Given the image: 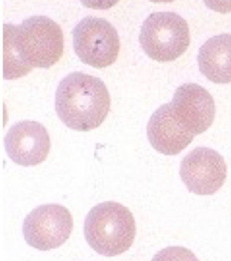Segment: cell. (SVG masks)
I'll return each instance as SVG.
<instances>
[{"label": "cell", "instance_id": "obj_3", "mask_svg": "<svg viewBox=\"0 0 231 261\" xmlns=\"http://www.w3.org/2000/svg\"><path fill=\"white\" fill-rule=\"evenodd\" d=\"M86 241L97 253L115 256L133 246L137 226L129 208L115 201H105L93 207L85 219Z\"/></svg>", "mask_w": 231, "mask_h": 261}, {"label": "cell", "instance_id": "obj_6", "mask_svg": "<svg viewBox=\"0 0 231 261\" xmlns=\"http://www.w3.org/2000/svg\"><path fill=\"white\" fill-rule=\"evenodd\" d=\"M73 219L69 210L58 203L40 205L24 219L22 232L27 243L42 251L55 249L69 240Z\"/></svg>", "mask_w": 231, "mask_h": 261}, {"label": "cell", "instance_id": "obj_1", "mask_svg": "<svg viewBox=\"0 0 231 261\" xmlns=\"http://www.w3.org/2000/svg\"><path fill=\"white\" fill-rule=\"evenodd\" d=\"M63 51L61 26L47 16H31L20 25L4 24V79L23 77L34 68L49 69Z\"/></svg>", "mask_w": 231, "mask_h": 261}, {"label": "cell", "instance_id": "obj_9", "mask_svg": "<svg viewBox=\"0 0 231 261\" xmlns=\"http://www.w3.org/2000/svg\"><path fill=\"white\" fill-rule=\"evenodd\" d=\"M48 133L35 121H22L12 126L5 138L6 153L18 165L37 166L47 159L50 150Z\"/></svg>", "mask_w": 231, "mask_h": 261}, {"label": "cell", "instance_id": "obj_11", "mask_svg": "<svg viewBox=\"0 0 231 261\" xmlns=\"http://www.w3.org/2000/svg\"><path fill=\"white\" fill-rule=\"evenodd\" d=\"M199 71L215 84L231 82V34L212 37L199 49Z\"/></svg>", "mask_w": 231, "mask_h": 261}, {"label": "cell", "instance_id": "obj_7", "mask_svg": "<svg viewBox=\"0 0 231 261\" xmlns=\"http://www.w3.org/2000/svg\"><path fill=\"white\" fill-rule=\"evenodd\" d=\"M180 176L189 192L212 196L224 186L227 166L223 156L215 150L196 147L181 162Z\"/></svg>", "mask_w": 231, "mask_h": 261}, {"label": "cell", "instance_id": "obj_4", "mask_svg": "<svg viewBox=\"0 0 231 261\" xmlns=\"http://www.w3.org/2000/svg\"><path fill=\"white\" fill-rule=\"evenodd\" d=\"M139 41L144 53L152 60L171 62L182 56L189 48V24L175 12H154L142 24Z\"/></svg>", "mask_w": 231, "mask_h": 261}, {"label": "cell", "instance_id": "obj_5", "mask_svg": "<svg viewBox=\"0 0 231 261\" xmlns=\"http://www.w3.org/2000/svg\"><path fill=\"white\" fill-rule=\"evenodd\" d=\"M74 50L80 60L102 69L116 61L120 50L118 33L106 19L89 16L73 31Z\"/></svg>", "mask_w": 231, "mask_h": 261}, {"label": "cell", "instance_id": "obj_8", "mask_svg": "<svg viewBox=\"0 0 231 261\" xmlns=\"http://www.w3.org/2000/svg\"><path fill=\"white\" fill-rule=\"evenodd\" d=\"M170 105L177 120L194 136L205 133L213 124L216 114L213 97L197 84L179 86Z\"/></svg>", "mask_w": 231, "mask_h": 261}, {"label": "cell", "instance_id": "obj_12", "mask_svg": "<svg viewBox=\"0 0 231 261\" xmlns=\"http://www.w3.org/2000/svg\"><path fill=\"white\" fill-rule=\"evenodd\" d=\"M151 261H199L191 250L182 246H169L155 254Z\"/></svg>", "mask_w": 231, "mask_h": 261}, {"label": "cell", "instance_id": "obj_10", "mask_svg": "<svg viewBox=\"0 0 231 261\" xmlns=\"http://www.w3.org/2000/svg\"><path fill=\"white\" fill-rule=\"evenodd\" d=\"M150 145L159 153L176 155L193 142L195 136L173 114L169 103L163 105L150 117L146 128Z\"/></svg>", "mask_w": 231, "mask_h": 261}, {"label": "cell", "instance_id": "obj_2", "mask_svg": "<svg viewBox=\"0 0 231 261\" xmlns=\"http://www.w3.org/2000/svg\"><path fill=\"white\" fill-rule=\"evenodd\" d=\"M110 107V94L102 80L82 72L64 77L56 92V112L72 130L98 128L108 116Z\"/></svg>", "mask_w": 231, "mask_h": 261}]
</instances>
